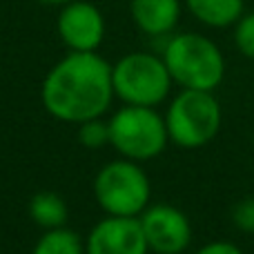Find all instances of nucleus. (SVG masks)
Segmentation results:
<instances>
[{
	"label": "nucleus",
	"mask_w": 254,
	"mask_h": 254,
	"mask_svg": "<svg viewBox=\"0 0 254 254\" xmlns=\"http://www.w3.org/2000/svg\"><path fill=\"white\" fill-rule=\"evenodd\" d=\"M163 61L181 89L214 92L225 78V58L214 40L203 34H176L163 47Z\"/></svg>",
	"instance_id": "nucleus-2"
},
{
	"label": "nucleus",
	"mask_w": 254,
	"mask_h": 254,
	"mask_svg": "<svg viewBox=\"0 0 254 254\" xmlns=\"http://www.w3.org/2000/svg\"><path fill=\"white\" fill-rule=\"evenodd\" d=\"M94 198L105 216L138 219L152 201V183L140 163L114 158L94 176Z\"/></svg>",
	"instance_id": "nucleus-4"
},
{
	"label": "nucleus",
	"mask_w": 254,
	"mask_h": 254,
	"mask_svg": "<svg viewBox=\"0 0 254 254\" xmlns=\"http://www.w3.org/2000/svg\"><path fill=\"white\" fill-rule=\"evenodd\" d=\"M170 143L183 149H198L219 136L223 110L214 92L181 89L163 114Z\"/></svg>",
	"instance_id": "nucleus-3"
},
{
	"label": "nucleus",
	"mask_w": 254,
	"mask_h": 254,
	"mask_svg": "<svg viewBox=\"0 0 254 254\" xmlns=\"http://www.w3.org/2000/svg\"><path fill=\"white\" fill-rule=\"evenodd\" d=\"M56 27L69 52H96L105 38V18L101 9L85 0L65 4L58 13Z\"/></svg>",
	"instance_id": "nucleus-8"
},
{
	"label": "nucleus",
	"mask_w": 254,
	"mask_h": 254,
	"mask_svg": "<svg viewBox=\"0 0 254 254\" xmlns=\"http://www.w3.org/2000/svg\"><path fill=\"white\" fill-rule=\"evenodd\" d=\"M234 45L246 58L254 61V11L243 13L234 22Z\"/></svg>",
	"instance_id": "nucleus-15"
},
{
	"label": "nucleus",
	"mask_w": 254,
	"mask_h": 254,
	"mask_svg": "<svg viewBox=\"0 0 254 254\" xmlns=\"http://www.w3.org/2000/svg\"><path fill=\"white\" fill-rule=\"evenodd\" d=\"M78 143L87 149H101L110 145V125L103 119H92L78 125Z\"/></svg>",
	"instance_id": "nucleus-14"
},
{
	"label": "nucleus",
	"mask_w": 254,
	"mask_h": 254,
	"mask_svg": "<svg viewBox=\"0 0 254 254\" xmlns=\"http://www.w3.org/2000/svg\"><path fill=\"white\" fill-rule=\"evenodd\" d=\"M194 254H246L237 243L232 241H210L205 246H201Z\"/></svg>",
	"instance_id": "nucleus-17"
},
{
	"label": "nucleus",
	"mask_w": 254,
	"mask_h": 254,
	"mask_svg": "<svg viewBox=\"0 0 254 254\" xmlns=\"http://www.w3.org/2000/svg\"><path fill=\"white\" fill-rule=\"evenodd\" d=\"M252 85H254V76H252Z\"/></svg>",
	"instance_id": "nucleus-19"
},
{
	"label": "nucleus",
	"mask_w": 254,
	"mask_h": 254,
	"mask_svg": "<svg viewBox=\"0 0 254 254\" xmlns=\"http://www.w3.org/2000/svg\"><path fill=\"white\" fill-rule=\"evenodd\" d=\"M138 221L149 252L154 254H183L192 243L194 230L190 216L172 203H149Z\"/></svg>",
	"instance_id": "nucleus-7"
},
{
	"label": "nucleus",
	"mask_w": 254,
	"mask_h": 254,
	"mask_svg": "<svg viewBox=\"0 0 254 254\" xmlns=\"http://www.w3.org/2000/svg\"><path fill=\"white\" fill-rule=\"evenodd\" d=\"M29 216L43 230H56V228H65L67 225L69 207H67V201L58 192L43 190V192H36L31 196Z\"/></svg>",
	"instance_id": "nucleus-12"
},
{
	"label": "nucleus",
	"mask_w": 254,
	"mask_h": 254,
	"mask_svg": "<svg viewBox=\"0 0 254 254\" xmlns=\"http://www.w3.org/2000/svg\"><path fill=\"white\" fill-rule=\"evenodd\" d=\"M36 2H40V4H54V7H65V4L74 2V0H36Z\"/></svg>",
	"instance_id": "nucleus-18"
},
{
	"label": "nucleus",
	"mask_w": 254,
	"mask_h": 254,
	"mask_svg": "<svg viewBox=\"0 0 254 254\" xmlns=\"http://www.w3.org/2000/svg\"><path fill=\"white\" fill-rule=\"evenodd\" d=\"M114 96L125 105L158 107L172 92V80L163 56L149 52H131L112 65Z\"/></svg>",
	"instance_id": "nucleus-6"
},
{
	"label": "nucleus",
	"mask_w": 254,
	"mask_h": 254,
	"mask_svg": "<svg viewBox=\"0 0 254 254\" xmlns=\"http://www.w3.org/2000/svg\"><path fill=\"white\" fill-rule=\"evenodd\" d=\"M85 254H149L138 219L105 216L85 239Z\"/></svg>",
	"instance_id": "nucleus-9"
},
{
	"label": "nucleus",
	"mask_w": 254,
	"mask_h": 254,
	"mask_svg": "<svg viewBox=\"0 0 254 254\" xmlns=\"http://www.w3.org/2000/svg\"><path fill=\"white\" fill-rule=\"evenodd\" d=\"M134 25L147 36H167L181 20V0H129Z\"/></svg>",
	"instance_id": "nucleus-10"
},
{
	"label": "nucleus",
	"mask_w": 254,
	"mask_h": 254,
	"mask_svg": "<svg viewBox=\"0 0 254 254\" xmlns=\"http://www.w3.org/2000/svg\"><path fill=\"white\" fill-rule=\"evenodd\" d=\"M114 98L112 65L96 52H69L47 71L40 85L43 107L63 123L80 125L101 119Z\"/></svg>",
	"instance_id": "nucleus-1"
},
{
	"label": "nucleus",
	"mask_w": 254,
	"mask_h": 254,
	"mask_svg": "<svg viewBox=\"0 0 254 254\" xmlns=\"http://www.w3.org/2000/svg\"><path fill=\"white\" fill-rule=\"evenodd\" d=\"M110 125V145L121 158L145 163L165 152L170 136L163 114L156 107L123 105L107 119Z\"/></svg>",
	"instance_id": "nucleus-5"
},
{
	"label": "nucleus",
	"mask_w": 254,
	"mask_h": 254,
	"mask_svg": "<svg viewBox=\"0 0 254 254\" xmlns=\"http://www.w3.org/2000/svg\"><path fill=\"white\" fill-rule=\"evenodd\" d=\"M232 223L243 232H254V198H246L234 205Z\"/></svg>",
	"instance_id": "nucleus-16"
},
{
	"label": "nucleus",
	"mask_w": 254,
	"mask_h": 254,
	"mask_svg": "<svg viewBox=\"0 0 254 254\" xmlns=\"http://www.w3.org/2000/svg\"><path fill=\"white\" fill-rule=\"evenodd\" d=\"M185 7L198 22L223 29L234 27V22L246 13V0H185Z\"/></svg>",
	"instance_id": "nucleus-11"
},
{
	"label": "nucleus",
	"mask_w": 254,
	"mask_h": 254,
	"mask_svg": "<svg viewBox=\"0 0 254 254\" xmlns=\"http://www.w3.org/2000/svg\"><path fill=\"white\" fill-rule=\"evenodd\" d=\"M31 254H85V239L71 228L45 230Z\"/></svg>",
	"instance_id": "nucleus-13"
}]
</instances>
